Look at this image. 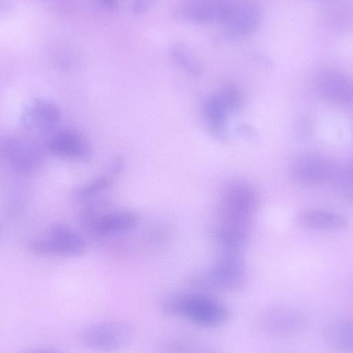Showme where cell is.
I'll return each mask as SVG.
<instances>
[{"mask_svg":"<svg viewBox=\"0 0 353 353\" xmlns=\"http://www.w3.org/2000/svg\"><path fill=\"white\" fill-rule=\"evenodd\" d=\"M28 250L43 256H78L85 250V239L68 225H52L46 236L32 239L27 243Z\"/></svg>","mask_w":353,"mask_h":353,"instance_id":"cell-4","label":"cell"},{"mask_svg":"<svg viewBox=\"0 0 353 353\" xmlns=\"http://www.w3.org/2000/svg\"><path fill=\"white\" fill-rule=\"evenodd\" d=\"M161 310L201 327L216 329L230 320V310L208 292L195 290L174 294L160 303Z\"/></svg>","mask_w":353,"mask_h":353,"instance_id":"cell-1","label":"cell"},{"mask_svg":"<svg viewBox=\"0 0 353 353\" xmlns=\"http://www.w3.org/2000/svg\"><path fill=\"white\" fill-rule=\"evenodd\" d=\"M61 116V110L55 102L46 97H37L23 110L21 121L29 129L46 132L59 123Z\"/></svg>","mask_w":353,"mask_h":353,"instance_id":"cell-12","label":"cell"},{"mask_svg":"<svg viewBox=\"0 0 353 353\" xmlns=\"http://www.w3.org/2000/svg\"><path fill=\"white\" fill-rule=\"evenodd\" d=\"M1 155L15 174L28 176L41 167L43 156L34 144L17 137H8L0 143Z\"/></svg>","mask_w":353,"mask_h":353,"instance_id":"cell-6","label":"cell"},{"mask_svg":"<svg viewBox=\"0 0 353 353\" xmlns=\"http://www.w3.org/2000/svg\"><path fill=\"white\" fill-rule=\"evenodd\" d=\"M171 57L176 64L186 71L195 75L201 72L198 62L182 46H174L171 50Z\"/></svg>","mask_w":353,"mask_h":353,"instance_id":"cell-22","label":"cell"},{"mask_svg":"<svg viewBox=\"0 0 353 353\" xmlns=\"http://www.w3.org/2000/svg\"><path fill=\"white\" fill-rule=\"evenodd\" d=\"M148 2H145V1H142V2H139V4L136 6H134V10L135 12H141L143 10H144L146 7H147V5H148Z\"/></svg>","mask_w":353,"mask_h":353,"instance_id":"cell-26","label":"cell"},{"mask_svg":"<svg viewBox=\"0 0 353 353\" xmlns=\"http://www.w3.org/2000/svg\"><path fill=\"white\" fill-rule=\"evenodd\" d=\"M259 205L256 188L248 181L233 180L221 192L218 227L248 237Z\"/></svg>","mask_w":353,"mask_h":353,"instance_id":"cell-2","label":"cell"},{"mask_svg":"<svg viewBox=\"0 0 353 353\" xmlns=\"http://www.w3.org/2000/svg\"><path fill=\"white\" fill-rule=\"evenodd\" d=\"M133 334V328L125 321H103L85 328L81 334V342L90 351L97 353H114L130 343Z\"/></svg>","mask_w":353,"mask_h":353,"instance_id":"cell-5","label":"cell"},{"mask_svg":"<svg viewBox=\"0 0 353 353\" xmlns=\"http://www.w3.org/2000/svg\"><path fill=\"white\" fill-rule=\"evenodd\" d=\"M241 105V94L232 86L223 88L206 101L203 108L204 116L210 130L216 137H225L228 117L239 110Z\"/></svg>","mask_w":353,"mask_h":353,"instance_id":"cell-7","label":"cell"},{"mask_svg":"<svg viewBox=\"0 0 353 353\" xmlns=\"http://www.w3.org/2000/svg\"><path fill=\"white\" fill-rule=\"evenodd\" d=\"M337 194L343 199L350 200L352 195V167L350 162L336 165L332 179Z\"/></svg>","mask_w":353,"mask_h":353,"instance_id":"cell-19","label":"cell"},{"mask_svg":"<svg viewBox=\"0 0 353 353\" xmlns=\"http://www.w3.org/2000/svg\"><path fill=\"white\" fill-rule=\"evenodd\" d=\"M139 217L130 210H106L89 228L101 235L129 231L137 226Z\"/></svg>","mask_w":353,"mask_h":353,"instance_id":"cell-16","label":"cell"},{"mask_svg":"<svg viewBox=\"0 0 353 353\" xmlns=\"http://www.w3.org/2000/svg\"><path fill=\"white\" fill-rule=\"evenodd\" d=\"M302 321V316L296 309L276 305L264 310L259 317V326L265 334L281 338L296 333Z\"/></svg>","mask_w":353,"mask_h":353,"instance_id":"cell-9","label":"cell"},{"mask_svg":"<svg viewBox=\"0 0 353 353\" xmlns=\"http://www.w3.org/2000/svg\"><path fill=\"white\" fill-rule=\"evenodd\" d=\"M12 6L10 2L0 1V15L8 14L12 10Z\"/></svg>","mask_w":353,"mask_h":353,"instance_id":"cell-25","label":"cell"},{"mask_svg":"<svg viewBox=\"0 0 353 353\" xmlns=\"http://www.w3.org/2000/svg\"><path fill=\"white\" fill-rule=\"evenodd\" d=\"M50 152L57 157L86 161L92 157L89 143L78 132L63 130L55 133L49 140Z\"/></svg>","mask_w":353,"mask_h":353,"instance_id":"cell-11","label":"cell"},{"mask_svg":"<svg viewBox=\"0 0 353 353\" xmlns=\"http://www.w3.org/2000/svg\"><path fill=\"white\" fill-rule=\"evenodd\" d=\"M158 353H216L199 343L183 339H171L160 345Z\"/></svg>","mask_w":353,"mask_h":353,"instance_id":"cell-20","label":"cell"},{"mask_svg":"<svg viewBox=\"0 0 353 353\" xmlns=\"http://www.w3.org/2000/svg\"><path fill=\"white\" fill-rule=\"evenodd\" d=\"M28 204V192L24 187L12 186L8 190L3 201V210L10 219L19 217L26 210Z\"/></svg>","mask_w":353,"mask_h":353,"instance_id":"cell-18","label":"cell"},{"mask_svg":"<svg viewBox=\"0 0 353 353\" xmlns=\"http://www.w3.org/2000/svg\"><path fill=\"white\" fill-rule=\"evenodd\" d=\"M232 5L231 1H193L184 6L181 12L184 18L193 22L223 24Z\"/></svg>","mask_w":353,"mask_h":353,"instance_id":"cell-14","label":"cell"},{"mask_svg":"<svg viewBox=\"0 0 353 353\" xmlns=\"http://www.w3.org/2000/svg\"><path fill=\"white\" fill-rule=\"evenodd\" d=\"M295 222L300 228L316 231H341L347 228L345 217L323 210H307L299 213Z\"/></svg>","mask_w":353,"mask_h":353,"instance_id":"cell-15","label":"cell"},{"mask_svg":"<svg viewBox=\"0 0 353 353\" xmlns=\"http://www.w3.org/2000/svg\"><path fill=\"white\" fill-rule=\"evenodd\" d=\"M21 353H63L61 350L53 347H34L27 349Z\"/></svg>","mask_w":353,"mask_h":353,"instance_id":"cell-23","label":"cell"},{"mask_svg":"<svg viewBox=\"0 0 353 353\" xmlns=\"http://www.w3.org/2000/svg\"><path fill=\"white\" fill-rule=\"evenodd\" d=\"M123 164L121 159H115L111 164L109 171V175L115 176L119 174L123 170Z\"/></svg>","mask_w":353,"mask_h":353,"instance_id":"cell-24","label":"cell"},{"mask_svg":"<svg viewBox=\"0 0 353 353\" xmlns=\"http://www.w3.org/2000/svg\"><path fill=\"white\" fill-rule=\"evenodd\" d=\"M112 181L110 175L98 177L77 188L73 193V196L78 201H85L108 188Z\"/></svg>","mask_w":353,"mask_h":353,"instance_id":"cell-21","label":"cell"},{"mask_svg":"<svg viewBox=\"0 0 353 353\" xmlns=\"http://www.w3.org/2000/svg\"><path fill=\"white\" fill-rule=\"evenodd\" d=\"M314 86L320 97L330 103L344 105L352 101V83L340 72L331 70L321 72L315 79Z\"/></svg>","mask_w":353,"mask_h":353,"instance_id":"cell-13","label":"cell"},{"mask_svg":"<svg viewBox=\"0 0 353 353\" xmlns=\"http://www.w3.org/2000/svg\"><path fill=\"white\" fill-rule=\"evenodd\" d=\"M336 167V165L323 156L305 154L292 162L290 175L302 185H321L332 181Z\"/></svg>","mask_w":353,"mask_h":353,"instance_id":"cell-8","label":"cell"},{"mask_svg":"<svg viewBox=\"0 0 353 353\" xmlns=\"http://www.w3.org/2000/svg\"><path fill=\"white\" fill-rule=\"evenodd\" d=\"M261 20L257 6L247 1H232L230 13L222 24L224 33L232 39H239L253 32Z\"/></svg>","mask_w":353,"mask_h":353,"instance_id":"cell-10","label":"cell"},{"mask_svg":"<svg viewBox=\"0 0 353 353\" xmlns=\"http://www.w3.org/2000/svg\"><path fill=\"white\" fill-rule=\"evenodd\" d=\"M247 274L243 254L218 253L216 262L193 276L190 283L196 290L236 291L246 283Z\"/></svg>","mask_w":353,"mask_h":353,"instance_id":"cell-3","label":"cell"},{"mask_svg":"<svg viewBox=\"0 0 353 353\" xmlns=\"http://www.w3.org/2000/svg\"><path fill=\"white\" fill-rule=\"evenodd\" d=\"M326 343L340 353H351L353 348V329L350 320L336 318L327 323L324 330Z\"/></svg>","mask_w":353,"mask_h":353,"instance_id":"cell-17","label":"cell"}]
</instances>
